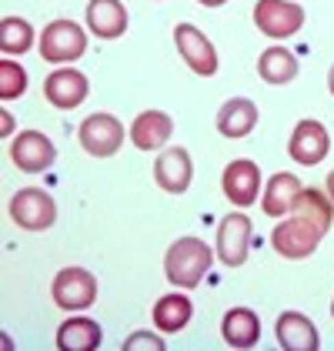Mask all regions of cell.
Here are the masks:
<instances>
[{"mask_svg":"<svg viewBox=\"0 0 334 351\" xmlns=\"http://www.w3.org/2000/svg\"><path fill=\"white\" fill-rule=\"evenodd\" d=\"M10 161L17 164L24 174H40L57 161V147L51 144V137L40 131H24L14 137L10 144Z\"/></svg>","mask_w":334,"mask_h":351,"instance_id":"8fae6325","label":"cell"},{"mask_svg":"<svg viewBox=\"0 0 334 351\" xmlns=\"http://www.w3.org/2000/svg\"><path fill=\"white\" fill-rule=\"evenodd\" d=\"M254 24L268 37H294L305 27V7L294 0H257L254 3Z\"/></svg>","mask_w":334,"mask_h":351,"instance_id":"277c9868","label":"cell"},{"mask_svg":"<svg viewBox=\"0 0 334 351\" xmlns=\"http://www.w3.org/2000/svg\"><path fill=\"white\" fill-rule=\"evenodd\" d=\"M324 188H328V197H331V201H334V171H331V174H328V181H324Z\"/></svg>","mask_w":334,"mask_h":351,"instance_id":"83f0119b","label":"cell"},{"mask_svg":"<svg viewBox=\"0 0 334 351\" xmlns=\"http://www.w3.org/2000/svg\"><path fill=\"white\" fill-rule=\"evenodd\" d=\"M77 137L90 158H111L124 144V128L114 114H90V117H84Z\"/></svg>","mask_w":334,"mask_h":351,"instance_id":"52a82bcc","label":"cell"},{"mask_svg":"<svg viewBox=\"0 0 334 351\" xmlns=\"http://www.w3.org/2000/svg\"><path fill=\"white\" fill-rule=\"evenodd\" d=\"M34 47V27L24 17H3L0 21V51L7 57L27 54Z\"/></svg>","mask_w":334,"mask_h":351,"instance_id":"d4e9b609","label":"cell"},{"mask_svg":"<svg viewBox=\"0 0 334 351\" xmlns=\"http://www.w3.org/2000/svg\"><path fill=\"white\" fill-rule=\"evenodd\" d=\"M101 324L90 318H70L57 328V348L60 351H90L101 345Z\"/></svg>","mask_w":334,"mask_h":351,"instance_id":"7402d4cb","label":"cell"},{"mask_svg":"<svg viewBox=\"0 0 334 351\" xmlns=\"http://www.w3.org/2000/svg\"><path fill=\"white\" fill-rule=\"evenodd\" d=\"M328 231L314 221H307L301 215H291L287 221H281L278 228L271 231V247L278 251L281 258H291V261H301V258H311L318 251V244Z\"/></svg>","mask_w":334,"mask_h":351,"instance_id":"7a4b0ae2","label":"cell"},{"mask_svg":"<svg viewBox=\"0 0 334 351\" xmlns=\"http://www.w3.org/2000/svg\"><path fill=\"white\" fill-rule=\"evenodd\" d=\"M274 331H278V341L287 351H318V345H321L314 322L307 315H301V311H284V315H278Z\"/></svg>","mask_w":334,"mask_h":351,"instance_id":"2e32d148","label":"cell"},{"mask_svg":"<svg viewBox=\"0 0 334 351\" xmlns=\"http://www.w3.org/2000/svg\"><path fill=\"white\" fill-rule=\"evenodd\" d=\"M328 87H331V94H334V67H331V74H328Z\"/></svg>","mask_w":334,"mask_h":351,"instance_id":"f546056e","label":"cell"},{"mask_svg":"<svg viewBox=\"0 0 334 351\" xmlns=\"http://www.w3.org/2000/svg\"><path fill=\"white\" fill-rule=\"evenodd\" d=\"M250 251V217L234 211V215L221 217L218 224V258L224 268H241L248 261Z\"/></svg>","mask_w":334,"mask_h":351,"instance_id":"ba28073f","label":"cell"},{"mask_svg":"<svg viewBox=\"0 0 334 351\" xmlns=\"http://www.w3.org/2000/svg\"><path fill=\"white\" fill-rule=\"evenodd\" d=\"M331 151V137H328V128L321 121H298V128L291 131V141H287V154L291 161L298 164H321Z\"/></svg>","mask_w":334,"mask_h":351,"instance_id":"30bf717a","label":"cell"},{"mask_svg":"<svg viewBox=\"0 0 334 351\" xmlns=\"http://www.w3.org/2000/svg\"><path fill=\"white\" fill-rule=\"evenodd\" d=\"M87 90H90L87 77L81 71H74V67H60L54 74H47V81H44V97L60 110L81 108L87 101Z\"/></svg>","mask_w":334,"mask_h":351,"instance_id":"7c38bea8","label":"cell"},{"mask_svg":"<svg viewBox=\"0 0 334 351\" xmlns=\"http://www.w3.org/2000/svg\"><path fill=\"white\" fill-rule=\"evenodd\" d=\"M87 27L101 40H117L127 30V10L120 0H90L87 3Z\"/></svg>","mask_w":334,"mask_h":351,"instance_id":"9a60e30c","label":"cell"},{"mask_svg":"<svg viewBox=\"0 0 334 351\" xmlns=\"http://www.w3.org/2000/svg\"><path fill=\"white\" fill-rule=\"evenodd\" d=\"M301 191H305V184H301L291 171H281V174H274V178L268 181L264 194H261V208H264V215H268V217H287Z\"/></svg>","mask_w":334,"mask_h":351,"instance_id":"e0dca14e","label":"cell"},{"mask_svg":"<svg viewBox=\"0 0 334 351\" xmlns=\"http://www.w3.org/2000/svg\"><path fill=\"white\" fill-rule=\"evenodd\" d=\"M191 315H194V304H191V298L184 295H164L157 298V304H154V324L167 331V335H177V331H184L188 322H191Z\"/></svg>","mask_w":334,"mask_h":351,"instance_id":"603a6c76","label":"cell"},{"mask_svg":"<svg viewBox=\"0 0 334 351\" xmlns=\"http://www.w3.org/2000/svg\"><path fill=\"white\" fill-rule=\"evenodd\" d=\"M221 188L227 194V201L231 204H237V208H250L254 204V197L261 194V167L254 161H231L227 164V171H224L221 178Z\"/></svg>","mask_w":334,"mask_h":351,"instance_id":"4fadbf2b","label":"cell"},{"mask_svg":"<svg viewBox=\"0 0 334 351\" xmlns=\"http://www.w3.org/2000/svg\"><path fill=\"white\" fill-rule=\"evenodd\" d=\"M191 178H194V164L184 147H167L154 164V181L167 194H184L191 188Z\"/></svg>","mask_w":334,"mask_h":351,"instance_id":"5bb4252c","label":"cell"},{"mask_svg":"<svg viewBox=\"0 0 334 351\" xmlns=\"http://www.w3.org/2000/svg\"><path fill=\"white\" fill-rule=\"evenodd\" d=\"M257 124V104L248 101V97H234L227 101L221 110H218V131H221L227 141H241L248 137Z\"/></svg>","mask_w":334,"mask_h":351,"instance_id":"ffe728a7","label":"cell"},{"mask_svg":"<svg viewBox=\"0 0 334 351\" xmlns=\"http://www.w3.org/2000/svg\"><path fill=\"white\" fill-rule=\"evenodd\" d=\"M7 211H10V217H14V224L24 228V231H47V228L57 221L54 197H51L47 191H40V188L17 191Z\"/></svg>","mask_w":334,"mask_h":351,"instance_id":"5b68a950","label":"cell"},{"mask_svg":"<svg viewBox=\"0 0 334 351\" xmlns=\"http://www.w3.org/2000/svg\"><path fill=\"white\" fill-rule=\"evenodd\" d=\"M87 51V30L74 21H51L40 34V57L51 64H70Z\"/></svg>","mask_w":334,"mask_h":351,"instance_id":"3957f363","label":"cell"},{"mask_svg":"<svg viewBox=\"0 0 334 351\" xmlns=\"http://www.w3.org/2000/svg\"><path fill=\"white\" fill-rule=\"evenodd\" d=\"M174 44H177L181 57L188 60V67L194 74H201V77H214L218 74V51L194 24H177L174 27Z\"/></svg>","mask_w":334,"mask_h":351,"instance_id":"9c48e42d","label":"cell"},{"mask_svg":"<svg viewBox=\"0 0 334 351\" xmlns=\"http://www.w3.org/2000/svg\"><path fill=\"white\" fill-rule=\"evenodd\" d=\"M211 261H214V251L201 238H181L167 247L164 274L177 288H197L204 281V274L211 271Z\"/></svg>","mask_w":334,"mask_h":351,"instance_id":"6da1fadb","label":"cell"},{"mask_svg":"<svg viewBox=\"0 0 334 351\" xmlns=\"http://www.w3.org/2000/svg\"><path fill=\"white\" fill-rule=\"evenodd\" d=\"M331 318H334V301H331Z\"/></svg>","mask_w":334,"mask_h":351,"instance_id":"4dcf8cb0","label":"cell"},{"mask_svg":"<svg viewBox=\"0 0 334 351\" xmlns=\"http://www.w3.org/2000/svg\"><path fill=\"white\" fill-rule=\"evenodd\" d=\"M291 215H301V217L314 221V224H321V228L328 231V228H331V217H334V201L328 197V191L305 188L301 194H298V201H294Z\"/></svg>","mask_w":334,"mask_h":351,"instance_id":"cb8c5ba5","label":"cell"},{"mask_svg":"<svg viewBox=\"0 0 334 351\" xmlns=\"http://www.w3.org/2000/svg\"><path fill=\"white\" fill-rule=\"evenodd\" d=\"M257 74L271 87H284V84H291L298 77V57L291 51H284V47H268L257 57Z\"/></svg>","mask_w":334,"mask_h":351,"instance_id":"44dd1931","label":"cell"},{"mask_svg":"<svg viewBox=\"0 0 334 351\" xmlns=\"http://www.w3.org/2000/svg\"><path fill=\"white\" fill-rule=\"evenodd\" d=\"M51 295H54V304L64 311H84L97 301V281L84 268H64L57 271Z\"/></svg>","mask_w":334,"mask_h":351,"instance_id":"8992f818","label":"cell"},{"mask_svg":"<svg viewBox=\"0 0 334 351\" xmlns=\"http://www.w3.org/2000/svg\"><path fill=\"white\" fill-rule=\"evenodd\" d=\"M221 338L231 348H254L261 338V318L250 308H231L221 318Z\"/></svg>","mask_w":334,"mask_h":351,"instance_id":"d6986e66","label":"cell"},{"mask_svg":"<svg viewBox=\"0 0 334 351\" xmlns=\"http://www.w3.org/2000/svg\"><path fill=\"white\" fill-rule=\"evenodd\" d=\"M197 3H204V7H221V3H227V0H197Z\"/></svg>","mask_w":334,"mask_h":351,"instance_id":"f1b7e54d","label":"cell"},{"mask_svg":"<svg viewBox=\"0 0 334 351\" xmlns=\"http://www.w3.org/2000/svg\"><path fill=\"white\" fill-rule=\"evenodd\" d=\"M170 131H174V121L167 117L164 110H144L131 124V141L140 151H157V147L167 144Z\"/></svg>","mask_w":334,"mask_h":351,"instance_id":"ac0fdd59","label":"cell"},{"mask_svg":"<svg viewBox=\"0 0 334 351\" xmlns=\"http://www.w3.org/2000/svg\"><path fill=\"white\" fill-rule=\"evenodd\" d=\"M24 90H27V71L17 60L3 57L0 60V97L3 101H17Z\"/></svg>","mask_w":334,"mask_h":351,"instance_id":"484cf974","label":"cell"},{"mask_svg":"<svg viewBox=\"0 0 334 351\" xmlns=\"http://www.w3.org/2000/svg\"><path fill=\"white\" fill-rule=\"evenodd\" d=\"M124 348H127V351H134V348L164 351V338H157V335H147V331H138V335H131V338L124 341Z\"/></svg>","mask_w":334,"mask_h":351,"instance_id":"4316f807","label":"cell"}]
</instances>
